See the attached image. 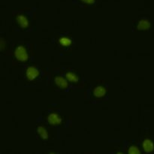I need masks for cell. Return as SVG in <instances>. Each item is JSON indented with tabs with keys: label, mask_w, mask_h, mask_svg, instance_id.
Returning <instances> with one entry per match:
<instances>
[{
	"label": "cell",
	"mask_w": 154,
	"mask_h": 154,
	"mask_svg": "<svg viewBox=\"0 0 154 154\" xmlns=\"http://www.w3.org/2000/svg\"><path fill=\"white\" fill-rule=\"evenodd\" d=\"M39 75V72L37 69L35 67H29L26 71V78L29 81H32V80L35 79L38 75Z\"/></svg>",
	"instance_id": "cell-2"
},
{
	"label": "cell",
	"mask_w": 154,
	"mask_h": 154,
	"mask_svg": "<svg viewBox=\"0 0 154 154\" xmlns=\"http://www.w3.org/2000/svg\"><path fill=\"white\" fill-rule=\"evenodd\" d=\"M141 151L138 148H137L136 147H131L129 150V153L131 154H137V153H140Z\"/></svg>",
	"instance_id": "cell-12"
},
{
	"label": "cell",
	"mask_w": 154,
	"mask_h": 154,
	"mask_svg": "<svg viewBox=\"0 0 154 154\" xmlns=\"http://www.w3.org/2000/svg\"><path fill=\"white\" fill-rule=\"evenodd\" d=\"M105 93H106V90H105V89L103 87H96V88L94 90V92H93L94 96L99 98L102 97V96L105 94Z\"/></svg>",
	"instance_id": "cell-8"
},
{
	"label": "cell",
	"mask_w": 154,
	"mask_h": 154,
	"mask_svg": "<svg viewBox=\"0 0 154 154\" xmlns=\"http://www.w3.org/2000/svg\"><path fill=\"white\" fill-rule=\"evenodd\" d=\"M38 135H40V137L42 139H47V138H48V132H47L46 129L44 127H42V126H39V127L38 128Z\"/></svg>",
	"instance_id": "cell-9"
},
{
	"label": "cell",
	"mask_w": 154,
	"mask_h": 154,
	"mask_svg": "<svg viewBox=\"0 0 154 154\" xmlns=\"http://www.w3.org/2000/svg\"><path fill=\"white\" fill-rule=\"evenodd\" d=\"M48 121L52 125H59L62 123V119L57 114H51L48 117Z\"/></svg>",
	"instance_id": "cell-3"
},
{
	"label": "cell",
	"mask_w": 154,
	"mask_h": 154,
	"mask_svg": "<svg viewBox=\"0 0 154 154\" xmlns=\"http://www.w3.org/2000/svg\"><path fill=\"white\" fill-rule=\"evenodd\" d=\"M14 55L15 57L21 62L26 61V60H27V58H28V55H27L26 49L24 48V47L23 46H19L16 48L14 52Z\"/></svg>",
	"instance_id": "cell-1"
},
{
	"label": "cell",
	"mask_w": 154,
	"mask_h": 154,
	"mask_svg": "<svg viewBox=\"0 0 154 154\" xmlns=\"http://www.w3.org/2000/svg\"><path fill=\"white\" fill-rule=\"evenodd\" d=\"M4 48H5V42H4V40L2 38L1 39V50L2 51H3Z\"/></svg>",
	"instance_id": "cell-14"
},
{
	"label": "cell",
	"mask_w": 154,
	"mask_h": 154,
	"mask_svg": "<svg viewBox=\"0 0 154 154\" xmlns=\"http://www.w3.org/2000/svg\"><path fill=\"white\" fill-rule=\"evenodd\" d=\"M55 83L58 87L66 89L68 87V83L63 77H57L55 78Z\"/></svg>",
	"instance_id": "cell-7"
},
{
	"label": "cell",
	"mask_w": 154,
	"mask_h": 154,
	"mask_svg": "<svg viewBox=\"0 0 154 154\" xmlns=\"http://www.w3.org/2000/svg\"><path fill=\"white\" fill-rule=\"evenodd\" d=\"M60 43L63 46H69L72 44V40L69 38L63 37L60 39Z\"/></svg>",
	"instance_id": "cell-11"
},
{
	"label": "cell",
	"mask_w": 154,
	"mask_h": 154,
	"mask_svg": "<svg viewBox=\"0 0 154 154\" xmlns=\"http://www.w3.org/2000/svg\"><path fill=\"white\" fill-rule=\"evenodd\" d=\"M66 77L67 78V79L69 80V81H72V82H74V83L78 82V80H79L78 77L75 74L72 73V72H67L66 75Z\"/></svg>",
	"instance_id": "cell-10"
},
{
	"label": "cell",
	"mask_w": 154,
	"mask_h": 154,
	"mask_svg": "<svg viewBox=\"0 0 154 154\" xmlns=\"http://www.w3.org/2000/svg\"><path fill=\"white\" fill-rule=\"evenodd\" d=\"M150 26H151V24H150V22L148 20H141L138 23V26H137V29L139 30H146L149 29Z\"/></svg>",
	"instance_id": "cell-6"
},
{
	"label": "cell",
	"mask_w": 154,
	"mask_h": 154,
	"mask_svg": "<svg viewBox=\"0 0 154 154\" xmlns=\"http://www.w3.org/2000/svg\"><path fill=\"white\" fill-rule=\"evenodd\" d=\"M81 1L83 2L87 3V4H93V3H94L95 0H81Z\"/></svg>",
	"instance_id": "cell-13"
},
{
	"label": "cell",
	"mask_w": 154,
	"mask_h": 154,
	"mask_svg": "<svg viewBox=\"0 0 154 154\" xmlns=\"http://www.w3.org/2000/svg\"><path fill=\"white\" fill-rule=\"evenodd\" d=\"M17 22L22 28H26L29 26V21L25 16L20 14L17 17Z\"/></svg>",
	"instance_id": "cell-5"
},
{
	"label": "cell",
	"mask_w": 154,
	"mask_h": 154,
	"mask_svg": "<svg viewBox=\"0 0 154 154\" xmlns=\"http://www.w3.org/2000/svg\"><path fill=\"white\" fill-rule=\"evenodd\" d=\"M143 149L147 153H150V152L153 151L154 150V144L153 141L150 139L144 140L143 142Z\"/></svg>",
	"instance_id": "cell-4"
}]
</instances>
